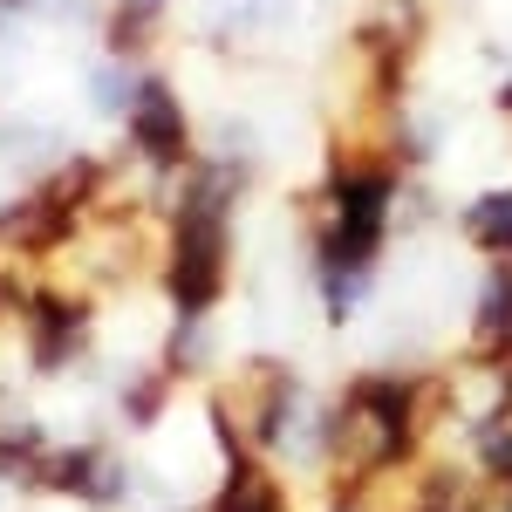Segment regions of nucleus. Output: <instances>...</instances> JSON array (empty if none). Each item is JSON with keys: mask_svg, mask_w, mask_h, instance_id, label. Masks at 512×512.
<instances>
[{"mask_svg": "<svg viewBox=\"0 0 512 512\" xmlns=\"http://www.w3.org/2000/svg\"><path fill=\"white\" fill-rule=\"evenodd\" d=\"M472 512H512V485H485V499Z\"/></svg>", "mask_w": 512, "mask_h": 512, "instance_id": "9", "label": "nucleus"}, {"mask_svg": "<svg viewBox=\"0 0 512 512\" xmlns=\"http://www.w3.org/2000/svg\"><path fill=\"white\" fill-rule=\"evenodd\" d=\"M205 512H287V492H280L274 465L260 451H239V458H226L219 492L205 499Z\"/></svg>", "mask_w": 512, "mask_h": 512, "instance_id": "3", "label": "nucleus"}, {"mask_svg": "<svg viewBox=\"0 0 512 512\" xmlns=\"http://www.w3.org/2000/svg\"><path fill=\"white\" fill-rule=\"evenodd\" d=\"M212 315H171V335H164V369L171 376H205L212 369Z\"/></svg>", "mask_w": 512, "mask_h": 512, "instance_id": "6", "label": "nucleus"}, {"mask_svg": "<svg viewBox=\"0 0 512 512\" xmlns=\"http://www.w3.org/2000/svg\"><path fill=\"white\" fill-rule=\"evenodd\" d=\"M465 239H472L485 260H512V185H499V192H478L472 205H465Z\"/></svg>", "mask_w": 512, "mask_h": 512, "instance_id": "5", "label": "nucleus"}, {"mask_svg": "<svg viewBox=\"0 0 512 512\" xmlns=\"http://www.w3.org/2000/svg\"><path fill=\"white\" fill-rule=\"evenodd\" d=\"M137 82H144V76H130V69H123V55H117V62H103V69L89 76V103H96L103 117H130V103H137Z\"/></svg>", "mask_w": 512, "mask_h": 512, "instance_id": "8", "label": "nucleus"}, {"mask_svg": "<svg viewBox=\"0 0 512 512\" xmlns=\"http://www.w3.org/2000/svg\"><path fill=\"white\" fill-rule=\"evenodd\" d=\"M21 315V342H28V362L41 376H62L89 355V294L82 287H28V301L14 308Z\"/></svg>", "mask_w": 512, "mask_h": 512, "instance_id": "1", "label": "nucleus"}, {"mask_svg": "<svg viewBox=\"0 0 512 512\" xmlns=\"http://www.w3.org/2000/svg\"><path fill=\"white\" fill-rule=\"evenodd\" d=\"M123 137H130L137 164H151L158 178H178V171L198 158L192 117H185L178 89H171L164 76H144V82H137V103H130V117H123Z\"/></svg>", "mask_w": 512, "mask_h": 512, "instance_id": "2", "label": "nucleus"}, {"mask_svg": "<svg viewBox=\"0 0 512 512\" xmlns=\"http://www.w3.org/2000/svg\"><path fill=\"white\" fill-rule=\"evenodd\" d=\"M171 383H178V376L158 362V369H144L137 383H123V390H117V410L137 424V431H144V424H158V410L171 403Z\"/></svg>", "mask_w": 512, "mask_h": 512, "instance_id": "7", "label": "nucleus"}, {"mask_svg": "<svg viewBox=\"0 0 512 512\" xmlns=\"http://www.w3.org/2000/svg\"><path fill=\"white\" fill-rule=\"evenodd\" d=\"M472 355H499V362H512V260H492V274L478 280Z\"/></svg>", "mask_w": 512, "mask_h": 512, "instance_id": "4", "label": "nucleus"}]
</instances>
